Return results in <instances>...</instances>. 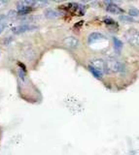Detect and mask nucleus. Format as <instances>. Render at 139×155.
<instances>
[{
  "instance_id": "4be33fe9",
  "label": "nucleus",
  "mask_w": 139,
  "mask_h": 155,
  "mask_svg": "<svg viewBox=\"0 0 139 155\" xmlns=\"http://www.w3.org/2000/svg\"><path fill=\"white\" fill-rule=\"evenodd\" d=\"M82 2H85V3H88V2H90L92 0H81Z\"/></svg>"
},
{
  "instance_id": "a211bd4d",
  "label": "nucleus",
  "mask_w": 139,
  "mask_h": 155,
  "mask_svg": "<svg viewBox=\"0 0 139 155\" xmlns=\"http://www.w3.org/2000/svg\"><path fill=\"white\" fill-rule=\"evenodd\" d=\"M22 1H23V3H25V4L26 5V6H28V7L36 3V0H22Z\"/></svg>"
},
{
  "instance_id": "6e6552de",
  "label": "nucleus",
  "mask_w": 139,
  "mask_h": 155,
  "mask_svg": "<svg viewBox=\"0 0 139 155\" xmlns=\"http://www.w3.org/2000/svg\"><path fill=\"white\" fill-rule=\"evenodd\" d=\"M106 10H107L108 12L112 13V14H122L124 12L123 10L118 6V5L114 4V3L108 5V6H106Z\"/></svg>"
},
{
  "instance_id": "aec40b11",
  "label": "nucleus",
  "mask_w": 139,
  "mask_h": 155,
  "mask_svg": "<svg viewBox=\"0 0 139 155\" xmlns=\"http://www.w3.org/2000/svg\"><path fill=\"white\" fill-rule=\"evenodd\" d=\"M7 2H8V0H0V9H2L3 7H5Z\"/></svg>"
},
{
  "instance_id": "1a4fd4ad",
  "label": "nucleus",
  "mask_w": 139,
  "mask_h": 155,
  "mask_svg": "<svg viewBox=\"0 0 139 155\" xmlns=\"http://www.w3.org/2000/svg\"><path fill=\"white\" fill-rule=\"evenodd\" d=\"M113 45H114V50L117 53H121L123 50V42L120 39L114 37L113 38Z\"/></svg>"
},
{
  "instance_id": "f03ea898",
  "label": "nucleus",
  "mask_w": 139,
  "mask_h": 155,
  "mask_svg": "<svg viewBox=\"0 0 139 155\" xmlns=\"http://www.w3.org/2000/svg\"><path fill=\"white\" fill-rule=\"evenodd\" d=\"M126 40L129 45H131L135 48H139V31L137 29L131 28L124 34Z\"/></svg>"
},
{
  "instance_id": "2eb2a0df",
  "label": "nucleus",
  "mask_w": 139,
  "mask_h": 155,
  "mask_svg": "<svg viewBox=\"0 0 139 155\" xmlns=\"http://www.w3.org/2000/svg\"><path fill=\"white\" fill-rule=\"evenodd\" d=\"M18 74H19V77H20V79H21L22 81H25V79H26V74H25V69H22V68H21V69H19Z\"/></svg>"
},
{
  "instance_id": "412c9836",
  "label": "nucleus",
  "mask_w": 139,
  "mask_h": 155,
  "mask_svg": "<svg viewBox=\"0 0 139 155\" xmlns=\"http://www.w3.org/2000/svg\"><path fill=\"white\" fill-rule=\"evenodd\" d=\"M103 1H104V3H105V5H106V6H108V5L113 3V0H103Z\"/></svg>"
},
{
  "instance_id": "39448f33",
  "label": "nucleus",
  "mask_w": 139,
  "mask_h": 155,
  "mask_svg": "<svg viewBox=\"0 0 139 155\" xmlns=\"http://www.w3.org/2000/svg\"><path fill=\"white\" fill-rule=\"evenodd\" d=\"M63 45L68 48H76L79 46V40L74 36L66 37L63 40Z\"/></svg>"
},
{
  "instance_id": "6ab92c4d",
  "label": "nucleus",
  "mask_w": 139,
  "mask_h": 155,
  "mask_svg": "<svg viewBox=\"0 0 139 155\" xmlns=\"http://www.w3.org/2000/svg\"><path fill=\"white\" fill-rule=\"evenodd\" d=\"M48 2V0H36V4L38 6H43Z\"/></svg>"
},
{
  "instance_id": "20e7f679",
  "label": "nucleus",
  "mask_w": 139,
  "mask_h": 155,
  "mask_svg": "<svg viewBox=\"0 0 139 155\" xmlns=\"http://www.w3.org/2000/svg\"><path fill=\"white\" fill-rule=\"evenodd\" d=\"M22 53L23 57H25V59L29 60V61L33 60L36 57V52L34 51V48L29 45H26L25 47H22Z\"/></svg>"
},
{
  "instance_id": "9d476101",
  "label": "nucleus",
  "mask_w": 139,
  "mask_h": 155,
  "mask_svg": "<svg viewBox=\"0 0 139 155\" xmlns=\"http://www.w3.org/2000/svg\"><path fill=\"white\" fill-rule=\"evenodd\" d=\"M59 15L60 14L54 9H47L45 11V17L47 18H56L57 17H59Z\"/></svg>"
},
{
  "instance_id": "f3484780",
  "label": "nucleus",
  "mask_w": 139,
  "mask_h": 155,
  "mask_svg": "<svg viewBox=\"0 0 139 155\" xmlns=\"http://www.w3.org/2000/svg\"><path fill=\"white\" fill-rule=\"evenodd\" d=\"M104 22L106 23V24H109V25H115V23H116L112 18H104Z\"/></svg>"
},
{
  "instance_id": "ddd939ff",
  "label": "nucleus",
  "mask_w": 139,
  "mask_h": 155,
  "mask_svg": "<svg viewBox=\"0 0 139 155\" xmlns=\"http://www.w3.org/2000/svg\"><path fill=\"white\" fill-rule=\"evenodd\" d=\"M128 16H131V18H137L139 17V10L136 8H131L128 10Z\"/></svg>"
},
{
  "instance_id": "7ed1b4c3",
  "label": "nucleus",
  "mask_w": 139,
  "mask_h": 155,
  "mask_svg": "<svg viewBox=\"0 0 139 155\" xmlns=\"http://www.w3.org/2000/svg\"><path fill=\"white\" fill-rule=\"evenodd\" d=\"M90 66H92L95 70H97L98 72H100L103 75L107 74L109 72L107 65H106V61H104L103 59H101V58H95V59H93L90 61Z\"/></svg>"
},
{
  "instance_id": "423d86ee",
  "label": "nucleus",
  "mask_w": 139,
  "mask_h": 155,
  "mask_svg": "<svg viewBox=\"0 0 139 155\" xmlns=\"http://www.w3.org/2000/svg\"><path fill=\"white\" fill-rule=\"evenodd\" d=\"M35 28H36L35 26L30 25V24H22V25L14 27L13 28V32L15 34H22V33H25V32H27V31L33 30V29H35Z\"/></svg>"
},
{
  "instance_id": "4468645a",
  "label": "nucleus",
  "mask_w": 139,
  "mask_h": 155,
  "mask_svg": "<svg viewBox=\"0 0 139 155\" xmlns=\"http://www.w3.org/2000/svg\"><path fill=\"white\" fill-rule=\"evenodd\" d=\"M120 19L123 21H127V22H134L135 21L133 19V18H131V16H126V15H121V16H120Z\"/></svg>"
},
{
  "instance_id": "9b49d317",
  "label": "nucleus",
  "mask_w": 139,
  "mask_h": 155,
  "mask_svg": "<svg viewBox=\"0 0 139 155\" xmlns=\"http://www.w3.org/2000/svg\"><path fill=\"white\" fill-rule=\"evenodd\" d=\"M7 16L5 15H0V31L3 30L4 27L6 26V23H7Z\"/></svg>"
},
{
  "instance_id": "f8f14e48",
  "label": "nucleus",
  "mask_w": 139,
  "mask_h": 155,
  "mask_svg": "<svg viewBox=\"0 0 139 155\" xmlns=\"http://www.w3.org/2000/svg\"><path fill=\"white\" fill-rule=\"evenodd\" d=\"M89 70L90 71V73H92L95 78H97V79H101V78L103 77V74H101V73L98 72L97 70H95L94 68H93L92 66H89Z\"/></svg>"
},
{
  "instance_id": "0eeeda50",
  "label": "nucleus",
  "mask_w": 139,
  "mask_h": 155,
  "mask_svg": "<svg viewBox=\"0 0 139 155\" xmlns=\"http://www.w3.org/2000/svg\"><path fill=\"white\" fill-rule=\"evenodd\" d=\"M102 39H105V36L103 35L102 33L100 32H93L90 33L89 37H88V43L90 45H92V44L97 42V41H100L102 40Z\"/></svg>"
},
{
  "instance_id": "dca6fc26",
  "label": "nucleus",
  "mask_w": 139,
  "mask_h": 155,
  "mask_svg": "<svg viewBox=\"0 0 139 155\" xmlns=\"http://www.w3.org/2000/svg\"><path fill=\"white\" fill-rule=\"evenodd\" d=\"M18 15H19L18 12H16V11H14V10H12V11L9 12L7 18H15L18 16Z\"/></svg>"
},
{
  "instance_id": "f257e3e1",
  "label": "nucleus",
  "mask_w": 139,
  "mask_h": 155,
  "mask_svg": "<svg viewBox=\"0 0 139 155\" xmlns=\"http://www.w3.org/2000/svg\"><path fill=\"white\" fill-rule=\"evenodd\" d=\"M106 65L108 68L109 72L113 73H124L126 71V67L123 64L121 61H119L118 59L114 57H109L106 61Z\"/></svg>"
}]
</instances>
